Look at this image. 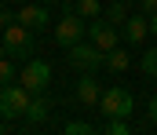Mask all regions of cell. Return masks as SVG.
I'll return each mask as SVG.
<instances>
[{
  "label": "cell",
  "instance_id": "cell-1",
  "mask_svg": "<svg viewBox=\"0 0 157 135\" xmlns=\"http://www.w3.org/2000/svg\"><path fill=\"white\" fill-rule=\"evenodd\" d=\"M37 29H29V26H22V22H15L11 18V26L4 29V47H7V55L11 58H33V51H37V37H33Z\"/></svg>",
  "mask_w": 157,
  "mask_h": 135
},
{
  "label": "cell",
  "instance_id": "cell-2",
  "mask_svg": "<svg viewBox=\"0 0 157 135\" xmlns=\"http://www.w3.org/2000/svg\"><path fill=\"white\" fill-rule=\"evenodd\" d=\"M29 99H33V91L26 88V84H7V88H0V117H4V121L26 117Z\"/></svg>",
  "mask_w": 157,
  "mask_h": 135
},
{
  "label": "cell",
  "instance_id": "cell-3",
  "mask_svg": "<svg viewBox=\"0 0 157 135\" xmlns=\"http://www.w3.org/2000/svg\"><path fill=\"white\" fill-rule=\"evenodd\" d=\"M84 37H88V18H80L77 11H66L62 22H55V44L59 47H73Z\"/></svg>",
  "mask_w": 157,
  "mask_h": 135
},
{
  "label": "cell",
  "instance_id": "cell-4",
  "mask_svg": "<svg viewBox=\"0 0 157 135\" xmlns=\"http://www.w3.org/2000/svg\"><path fill=\"white\" fill-rule=\"evenodd\" d=\"M66 58H70V66H73V69L88 73V69H99V66L106 62V51H102V47H95L91 40H88V44L77 40L73 47H66Z\"/></svg>",
  "mask_w": 157,
  "mask_h": 135
},
{
  "label": "cell",
  "instance_id": "cell-5",
  "mask_svg": "<svg viewBox=\"0 0 157 135\" xmlns=\"http://www.w3.org/2000/svg\"><path fill=\"white\" fill-rule=\"evenodd\" d=\"M135 110V99L128 88H106L102 99H99V113L102 117H132Z\"/></svg>",
  "mask_w": 157,
  "mask_h": 135
},
{
  "label": "cell",
  "instance_id": "cell-6",
  "mask_svg": "<svg viewBox=\"0 0 157 135\" xmlns=\"http://www.w3.org/2000/svg\"><path fill=\"white\" fill-rule=\"evenodd\" d=\"M18 84H26L33 95L48 91V84H51V66H48L44 58H26L22 73H18Z\"/></svg>",
  "mask_w": 157,
  "mask_h": 135
},
{
  "label": "cell",
  "instance_id": "cell-7",
  "mask_svg": "<svg viewBox=\"0 0 157 135\" xmlns=\"http://www.w3.org/2000/svg\"><path fill=\"white\" fill-rule=\"evenodd\" d=\"M88 40H91L95 47H102V51H110V47L121 44V26H113L110 18H102V15H99V18H91V22H88Z\"/></svg>",
  "mask_w": 157,
  "mask_h": 135
},
{
  "label": "cell",
  "instance_id": "cell-8",
  "mask_svg": "<svg viewBox=\"0 0 157 135\" xmlns=\"http://www.w3.org/2000/svg\"><path fill=\"white\" fill-rule=\"evenodd\" d=\"M150 33V15H128V22L121 26V40L128 47H139Z\"/></svg>",
  "mask_w": 157,
  "mask_h": 135
},
{
  "label": "cell",
  "instance_id": "cell-9",
  "mask_svg": "<svg viewBox=\"0 0 157 135\" xmlns=\"http://www.w3.org/2000/svg\"><path fill=\"white\" fill-rule=\"evenodd\" d=\"M73 99H77L80 106H99V99H102V91H99V81H95V69H88V73H80L77 88H73Z\"/></svg>",
  "mask_w": 157,
  "mask_h": 135
},
{
  "label": "cell",
  "instance_id": "cell-10",
  "mask_svg": "<svg viewBox=\"0 0 157 135\" xmlns=\"http://www.w3.org/2000/svg\"><path fill=\"white\" fill-rule=\"evenodd\" d=\"M15 22H22V26H29V29H44L51 18H48V7H44V4H26V7L15 11Z\"/></svg>",
  "mask_w": 157,
  "mask_h": 135
},
{
  "label": "cell",
  "instance_id": "cell-11",
  "mask_svg": "<svg viewBox=\"0 0 157 135\" xmlns=\"http://www.w3.org/2000/svg\"><path fill=\"white\" fill-rule=\"evenodd\" d=\"M48 113H51V95H48V91L33 95V99H29V106H26V121H29V124H44V121H48Z\"/></svg>",
  "mask_w": 157,
  "mask_h": 135
},
{
  "label": "cell",
  "instance_id": "cell-12",
  "mask_svg": "<svg viewBox=\"0 0 157 135\" xmlns=\"http://www.w3.org/2000/svg\"><path fill=\"white\" fill-rule=\"evenodd\" d=\"M102 66H106V69H110V73H124V69H128V66H132V55H128V47H110V51H106V62H102Z\"/></svg>",
  "mask_w": 157,
  "mask_h": 135
},
{
  "label": "cell",
  "instance_id": "cell-13",
  "mask_svg": "<svg viewBox=\"0 0 157 135\" xmlns=\"http://www.w3.org/2000/svg\"><path fill=\"white\" fill-rule=\"evenodd\" d=\"M102 18H110L113 26H124L128 22V0H113L110 7H102Z\"/></svg>",
  "mask_w": 157,
  "mask_h": 135
},
{
  "label": "cell",
  "instance_id": "cell-14",
  "mask_svg": "<svg viewBox=\"0 0 157 135\" xmlns=\"http://www.w3.org/2000/svg\"><path fill=\"white\" fill-rule=\"evenodd\" d=\"M73 11H77L80 18H88V22H91V18H99V15H102V4H99V0H77V4H73Z\"/></svg>",
  "mask_w": 157,
  "mask_h": 135
},
{
  "label": "cell",
  "instance_id": "cell-15",
  "mask_svg": "<svg viewBox=\"0 0 157 135\" xmlns=\"http://www.w3.org/2000/svg\"><path fill=\"white\" fill-rule=\"evenodd\" d=\"M15 81H18L15 62H11V58H0V88H7V84H15Z\"/></svg>",
  "mask_w": 157,
  "mask_h": 135
},
{
  "label": "cell",
  "instance_id": "cell-16",
  "mask_svg": "<svg viewBox=\"0 0 157 135\" xmlns=\"http://www.w3.org/2000/svg\"><path fill=\"white\" fill-rule=\"evenodd\" d=\"M143 73H146V77H157V47L143 51Z\"/></svg>",
  "mask_w": 157,
  "mask_h": 135
},
{
  "label": "cell",
  "instance_id": "cell-17",
  "mask_svg": "<svg viewBox=\"0 0 157 135\" xmlns=\"http://www.w3.org/2000/svg\"><path fill=\"white\" fill-rule=\"evenodd\" d=\"M95 132V124H88V121H66V135H91Z\"/></svg>",
  "mask_w": 157,
  "mask_h": 135
},
{
  "label": "cell",
  "instance_id": "cell-18",
  "mask_svg": "<svg viewBox=\"0 0 157 135\" xmlns=\"http://www.w3.org/2000/svg\"><path fill=\"white\" fill-rule=\"evenodd\" d=\"M143 4V15H157V0H139Z\"/></svg>",
  "mask_w": 157,
  "mask_h": 135
},
{
  "label": "cell",
  "instance_id": "cell-19",
  "mask_svg": "<svg viewBox=\"0 0 157 135\" xmlns=\"http://www.w3.org/2000/svg\"><path fill=\"white\" fill-rule=\"evenodd\" d=\"M150 124H157V95L150 99Z\"/></svg>",
  "mask_w": 157,
  "mask_h": 135
},
{
  "label": "cell",
  "instance_id": "cell-20",
  "mask_svg": "<svg viewBox=\"0 0 157 135\" xmlns=\"http://www.w3.org/2000/svg\"><path fill=\"white\" fill-rule=\"evenodd\" d=\"M150 33L157 37V15H150Z\"/></svg>",
  "mask_w": 157,
  "mask_h": 135
},
{
  "label": "cell",
  "instance_id": "cell-21",
  "mask_svg": "<svg viewBox=\"0 0 157 135\" xmlns=\"http://www.w3.org/2000/svg\"><path fill=\"white\" fill-rule=\"evenodd\" d=\"M7 124H11V121H4V117H0V135H4V132H7Z\"/></svg>",
  "mask_w": 157,
  "mask_h": 135
},
{
  "label": "cell",
  "instance_id": "cell-22",
  "mask_svg": "<svg viewBox=\"0 0 157 135\" xmlns=\"http://www.w3.org/2000/svg\"><path fill=\"white\" fill-rule=\"evenodd\" d=\"M4 51H7V47H0V58H4Z\"/></svg>",
  "mask_w": 157,
  "mask_h": 135
},
{
  "label": "cell",
  "instance_id": "cell-23",
  "mask_svg": "<svg viewBox=\"0 0 157 135\" xmlns=\"http://www.w3.org/2000/svg\"><path fill=\"white\" fill-rule=\"evenodd\" d=\"M40 4H55V0H40Z\"/></svg>",
  "mask_w": 157,
  "mask_h": 135
}]
</instances>
